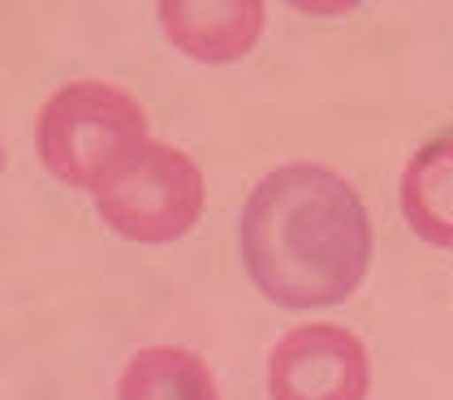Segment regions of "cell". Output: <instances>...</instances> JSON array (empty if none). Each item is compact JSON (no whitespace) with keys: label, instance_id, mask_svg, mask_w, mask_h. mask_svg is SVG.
I'll return each mask as SVG.
<instances>
[{"label":"cell","instance_id":"5b68a950","mask_svg":"<svg viewBox=\"0 0 453 400\" xmlns=\"http://www.w3.org/2000/svg\"><path fill=\"white\" fill-rule=\"evenodd\" d=\"M160 26L181 57L203 65H234L259 43L264 0H160Z\"/></svg>","mask_w":453,"mask_h":400},{"label":"cell","instance_id":"52a82bcc","mask_svg":"<svg viewBox=\"0 0 453 400\" xmlns=\"http://www.w3.org/2000/svg\"><path fill=\"white\" fill-rule=\"evenodd\" d=\"M117 400H220V388L199 353L177 344H151L121 366Z\"/></svg>","mask_w":453,"mask_h":400},{"label":"cell","instance_id":"6da1fadb","mask_svg":"<svg viewBox=\"0 0 453 400\" xmlns=\"http://www.w3.org/2000/svg\"><path fill=\"white\" fill-rule=\"evenodd\" d=\"M250 284L285 310H319L358 293L376 233L346 177L324 164H280L255 181L238 220Z\"/></svg>","mask_w":453,"mask_h":400},{"label":"cell","instance_id":"7a4b0ae2","mask_svg":"<svg viewBox=\"0 0 453 400\" xmlns=\"http://www.w3.org/2000/svg\"><path fill=\"white\" fill-rule=\"evenodd\" d=\"M147 142L142 103L108 82H70L48 95L35 117V151L43 168L91 194Z\"/></svg>","mask_w":453,"mask_h":400},{"label":"cell","instance_id":"8992f818","mask_svg":"<svg viewBox=\"0 0 453 400\" xmlns=\"http://www.w3.org/2000/svg\"><path fill=\"white\" fill-rule=\"evenodd\" d=\"M402 215L418 241L453 250V138H436L411 155L402 172Z\"/></svg>","mask_w":453,"mask_h":400},{"label":"cell","instance_id":"277c9868","mask_svg":"<svg viewBox=\"0 0 453 400\" xmlns=\"http://www.w3.org/2000/svg\"><path fill=\"white\" fill-rule=\"evenodd\" d=\"M372 358L363 340L337 323L289 328L268 353L273 400H367Z\"/></svg>","mask_w":453,"mask_h":400},{"label":"cell","instance_id":"3957f363","mask_svg":"<svg viewBox=\"0 0 453 400\" xmlns=\"http://www.w3.org/2000/svg\"><path fill=\"white\" fill-rule=\"evenodd\" d=\"M203 172L169 142H147L96 190V211L108 229L134 245H169L203 215Z\"/></svg>","mask_w":453,"mask_h":400}]
</instances>
